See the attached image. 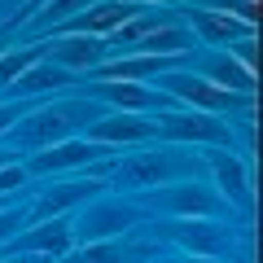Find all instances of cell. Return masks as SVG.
Here are the masks:
<instances>
[{"instance_id": "cell-21", "label": "cell", "mask_w": 263, "mask_h": 263, "mask_svg": "<svg viewBox=\"0 0 263 263\" xmlns=\"http://www.w3.org/2000/svg\"><path fill=\"white\" fill-rule=\"evenodd\" d=\"M88 5H97V0H44L35 13V22H31V31L35 27H62V22H70L75 13H84Z\"/></svg>"}, {"instance_id": "cell-30", "label": "cell", "mask_w": 263, "mask_h": 263, "mask_svg": "<svg viewBox=\"0 0 263 263\" xmlns=\"http://www.w3.org/2000/svg\"><path fill=\"white\" fill-rule=\"evenodd\" d=\"M9 162H18V154H0V167H9Z\"/></svg>"}, {"instance_id": "cell-3", "label": "cell", "mask_w": 263, "mask_h": 263, "mask_svg": "<svg viewBox=\"0 0 263 263\" xmlns=\"http://www.w3.org/2000/svg\"><path fill=\"white\" fill-rule=\"evenodd\" d=\"M154 123H158V136H167V141H197L206 149H224L233 141V132L215 114H202V110H162Z\"/></svg>"}, {"instance_id": "cell-6", "label": "cell", "mask_w": 263, "mask_h": 263, "mask_svg": "<svg viewBox=\"0 0 263 263\" xmlns=\"http://www.w3.org/2000/svg\"><path fill=\"white\" fill-rule=\"evenodd\" d=\"M162 92L171 97V101H184L189 110H202V114H219V110H233L241 97H233V92H224V88H215V84H206V79L197 75V70H167L162 75Z\"/></svg>"}, {"instance_id": "cell-15", "label": "cell", "mask_w": 263, "mask_h": 263, "mask_svg": "<svg viewBox=\"0 0 263 263\" xmlns=\"http://www.w3.org/2000/svg\"><path fill=\"white\" fill-rule=\"evenodd\" d=\"M197 75L206 79V84L224 88V92H233V97H254V88H259V75H250L233 53H211V62Z\"/></svg>"}, {"instance_id": "cell-22", "label": "cell", "mask_w": 263, "mask_h": 263, "mask_svg": "<svg viewBox=\"0 0 263 263\" xmlns=\"http://www.w3.org/2000/svg\"><path fill=\"white\" fill-rule=\"evenodd\" d=\"M66 263H127V250L114 241H88L79 254H66Z\"/></svg>"}, {"instance_id": "cell-19", "label": "cell", "mask_w": 263, "mask_h": 263, "mask_svg": "<svg viewBox=\"0 0 263 263\" xmlns=\"http://www.w3.org/2000/svg\"><path fill=\"white\" fill-rule=\"evenodd\" d=\"M193 48V31L180 27V22H162L158 31H149L145 40H136V53H149V57H171L176 62L180 53Z\"/></svg>"}, {"instance_id": "cell-17", "label": "cell", "mask_w": 263, "mask_h": 263, "mask_svg": "<svg viewBox=\"0 0 263 263\" xmlns=\"http://www.w3.org/2000/svg\"><path fill=\"white\" fill-rule=\"evenodd\" d=\"M79 75H70V70H62V66H53L44 57V62H35V66H27L18 79H13V88L9 92L13 97H40V92H57V88H70Z\"/></svg>"}, {"instance_id": "cell-29", "label": "cell", "mask_w": 263, "mask_h": 263, "mask_svg": "<svg viewBox=\"0 0 263 263\" xmlns=\"http://www.w3.org/2000/svg\"><path fill=\"white\" fill-rule=\"evenodd\" d=\"M22 5H27V0H0V9H5V13H18Z\"/></svg>"}, {"instance_id": "cell-25", "label": "cell", "mask_w": 263, "mask_h": 263, "mask_svg": "<svg viewBox=\"0 0 263 263\" xmlns=\"http://www.w3.org/2000/svg\"><path fill=\"white\" fill-rule=\"evenodd\" d=\"M228 53H233L237 62H241L246 70H250V75L259 70V40H254V31H250V35H241L237 44H228Z\"/></svg>"}, {"instance_id": "cell-28", "label": "cell", "mask_w": 263, "mask_h": 263, "mask_svg": "<svg viewBox=\"0 0 263 263\" xmlns=\"http://www.w3.org/2000/svg\"><path fill=\"white\" fill-rule=\"evenodd\" d=\"M22 114H27V105H22V101H9V105H0V132H9L13 123L22 119Z\"/></svg>"}, {"instance_id": "cell-18", "label": "cell", "mask_w": 263, "mask_h": 263, "mask_svg": "<svg viewBox=\"0 0 263 263\" xmlns=\"http://www.w3.org/2000/svg\"><path fill=\"white\" fill-rule=\"evenodd\" d=\"M206 162H211V176L219 180V189H224L228 202H246V197H250V189H246V162L237 158V154L206 149Z\"/></svg>"}, {"instance_id": "cell-24", "label": "cell", "mask_w": 263, "mask_h": 263, "mask_svg": "<svg viewBox=\"0 0 263 263\" xmlns=\"http://www.w3.org/2000/svg\"><path fill=\"white\" fill-rule=\"evenodd\" d=\"M202 9H211V13H224V18L246 22V27H254V22H259V0H206Z\"/></svg>"}, {"instance_id": "cell-7", "label": "cell", "mask_w": 263, "mask_h": 263, "mask_svg": "<svg viewBox=\"0 0 263 263\" xmlns=\"http://www.w3.org/2000/svg\"><path fill=\"white\" fill-rule=\"evenodd\" d=\"M105 158V145L97 141H57L48 145V149H35L31 154V162H22L27 167V176H57V171H75V167H92V162Z\"/></svg>"}, {"instance_id": "cell-32", "label": "cell", "mask_w": 263, "mask_h": 263, "mask_svg": "<svg viewBox=\"0 0 263 263\" xmlns=\"http://www.w3.org/2000/svg\"><path fill=\"white\" fill-rule=\"evenodd\" d=\"M0 263H13V259H0Z\"/></svg>"}, {"instance_id": "cell-23", "label": "cell", "mask_w": 263, "mask_h": 263, "mask_svg": "<svg viewBox=\"0 0 263 263\" xmlns=\"http://www.w3.org/2000/svg\"><path fill=\"white\" fill-rule=\"evenodd\" d=\"M162 22H167L162 13H136V18H132V22H123V27L114 31L110 40H114V44H136V40H145L149 31H158Z\"/></svg>"}, {"instance_id": "cell-27", "label": "cell", "mask_w": 263, "mask_h": 263, "mask_svg": "<svg viewBox=\"0 0 263 263\" xmlns=\"http://www.w3.org/2000/svg\"><path fill=\"white\" fill-rule=\"evenodd\" d=\"M27 167H22V162H9V167H0V193H13V189H22L27 184Z\"/></svg>"}, {"instance_id": "cell-13", "label": "cell", "mask_w": 263, "mask_h": 263, "mask_svg": "<svg viewBox=\"0 0 263 263\" xmlns=\"http://www.w3.org/2000/svg\"><path fill=\"white\" fill-rule=\"evenodd\" d=\"M158 206L171 211L176 219H211L215 211H224V202L206 184H171L158 193Z\"/></svg>"}, {"instance_id": "cell-9", "label": "cell", "mask_w": 263, "mask_h": 263, "mask_svg": "<svg viewBox=\"0 0 263 263\" xmlns=\"http://www.w3.org/2000/svg\"><path fill=\"white\" fill-rule=\"evenodd\" d=\"M162 233L176 246H184L193 259H219L228 246V228L215 224V219H171Z\"/></svg>"}, {"instance_id": "cell-10", "label": "cell", "mask_w": 263, "mask_h": 263, "mask_svg": "<svg viewBox=\"0 0 263 263\" xmlns=\"http://www.w3.org/2000/svg\"><path fill=\"white\" fill-rule=\"evenodd\" d=\"M141 13V5H132V0H97V5H88L84 13H75L70 22H62L66 35H114V31L123 27V22H132Z\"/></svg>"}, {"instance_id": "cell-11", "label": "cell", "mask_w": 263, "mask_h": 263, "mask_svg": "<svg viewBox=\"0 0 263 263\" xmlns=\"http://www.w3.org/2000/svg\"><path fill=\"white\" fill-rule=\"evenodd\" d=\"M154 136H158L154 114H105L88 127V141L105 145V149L110 145H141V141H154Z\"/></svg>"}, {"instance_id": "cell-20", "label": "cell", "mask_w": 263, "mask_h": 263, "mask_svg": "<svg viewBox=\"0 0 263 263\" xmlns=\"http://www.w3.org/2000/svg\"><path fill=\"white\" fill-rule=\"evenodd\" d=\"M44 62V44H27V48H9L0 53V88H13V79L27 70V66Z\"/></svg>"}, {"instance_id": "cell-14", "label": "cell", "mask_w": 263, "mask_h": 263, "mask_svg": "<svg viewBox=\"0 0 263 263\" xmlns=\"http://www.w3.org/2000/svg\"><path fill=\"white\" fill-rule=\"evenodd\" d=\"M97 97L105 105H119V114H149V110H176L167 92H154L145 84H97Z\"/></svg>"}, {"instance_id": "cell-16", "label": "cell", "mask_w": 263, "mask_h": 263, "mask_svg": "<svg viewBox=\"0 0 263 263\" xmlns=\"http://www.w3.org/2000/svg\"><path fill=\"white\" fill-rule=\"evenodd\" d=\"M189 31H193V40H206V44H237L241 35H250L254 27H246V22H233L224 18V13H211V9H189Z\"/></svg>"}, {"instance_id": "cell-8", "label": "cell", "mask_w": 263, "mask_h": 263, "mask_svg": "<svg viewBox=\"0 0 263 263\" xmlns=\"http://www.w3.org/2000/svg\"><path fill=\"white\" fill-rule=\"evenodd\" d=\"M70 241H75L70 219H44V224L22 228V233L13 237V241H5L0 250H9V254H48V259H62V254L70 250Z\"/></svg>"}, {"instance_id": "cell-5", "label": "cell", "mask_w": 263, "mask_h": 263, "mask_svg": "<svg viewBox=\"0 0 263 263\" xmlns=\"http://www.w3.org/2000/svg\"><path fill=\"white\" fill-rule=\"evenodd\" d=\"M101 193H105V180H62V184L44 189L35 202L22 206L27 211V228L44 224V219H57L62 211H79V206H88V202H97Z\"/></svg>"}, {"instance_id": "cell-33", "label": "cell", "mask_w": 263, "mask_h": 263, "mask_svg": "<svg viewBox=\"0 0 263 263\" xmlns=\"http://www.w3.org/2000/svg\"><path fill=\"white\" fill-rule=\"evenodd\" d=\"M0 211H5V206H0Z\"/></svg>"}, {"instance_id": "cell-31", "label": "cell", "mask_w": 263, "mask_h": 263, "mask_svg": "<svg viewBox=\"0 0 263 263\" xmlns=\"http://www.w3.org/2000/svg\"><path fill=\"white\" fill-rule=\"evenodd\" d=\"M176 263H219V259H176Z\"/></svg>"}, {"instance_id": "cell-12", "label": "cell", "mask_w": 263, "mask_h": 263, "mask_svg": "<svg viewBox=\"0 0 263 263\" xmlns=\"http://www.w3.org/2000/svg\"><path fill=\"white\" fill-rule=\"evenodd\" d=\"M44 57L70 75H88L92 66H101L105 57V40L97 35H62V40H44Z\"/></svg>"}, {"instance_id": "cell-4", "label": "cell", "mask_w": 263, "mask_h": 263, "mask_svg": "<svg viewBox=\"0 0 263 263\" xmlns=\"http://www.w3.org/2000/svg\"><path fill=\"white\" fill-rule=\"evenodd\" d=\"M136 224H141V211L132 202H123V197H97V202H88L84 219L75 224V237L79 241H114L119 233H127Z\"/></svg>"}, {"instance_id": "cell-26", "label": "cell", "mask_w": 263, "mask_h": 263, "mask_svg": "<svg viewBox=\"0 0 263 263\" xmlns=\"http://www.w3.org/2000/svg\"><path fill=\"white\" fill-rule=\"evenodd\" d=\"M27 228V211L22 206H13V211H0V246L5 241H13V237Z\"/></svg>"}, {"instance_id": "cell-2", "label": "cell", "mask_w": 263, "mask_h": 263, "mask_svg": "<svg viewBox=\"0 0 263 263\" xmlns=\"http://www.w3.org/2000/svg\"><path fill=\"white\" fill-rule=\"evenodd\" d=\"M176 171H180L176 154L141 149V154H132V158H123L119 167H114V184L127 189V193H154V189H167L171 180H176Z\"/></svg>"}, {"instance_id": "cell-1", "label": "cell", "mask_w": 263, "mask_h": 263, "mask_svg": "<svg viewBox=\"0 0 263 263\" xmlns=\"http://www.w3.org/2000/svg\"><path fill=\"white\" fill-rule=\"evenodd\" d=\"M97 119H105V105L88 101V97H75V101H57V105H44L35 114H22L9 127L13 132L9 141H27L31 154H35V149H48L57 141H70L75 132H88Z\"/></svg>"}]
</instances>
